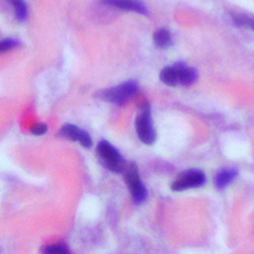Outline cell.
Wrapping results in <instances>:
<instances>
[{"label": "cell", "mask_w": 254, "mask_h": 254, "mask_svg": "<svg viewBox=\"0 0 254 254\" xmlns=\"http://www.w3.org/2000/svg\"><path fill=\"white\" fill-rule=\"evenodd\" d=\"M135 128L139 139L147 145H151L156 140V132L153 127L151 110L149 104H144L141 107L139 114L136 117Z\"/></svg>", "instance_id": "3"}, {"label": "cell", "mask_w": 254, "mask_h": 254, "mask_svg": "<svg viewBox=\"0 0 254 254\" xmlns=\"http://www.w3.org/2000/svg\"><path fill=\"white\" fill-rule=\"evenodd\" d=\"M138 89V85L134 80H127L116 86L101 90L99 92V97L105 101L114 104L125 103Z\"/></svg>", "instance_id": "2"}, {"label": "cell", "mask_w": 254, "mask_h": 254, "mask_svg": "<svg viewBox=\"0 0 254 254\" xmlns=\"http://www.w3.org/2000/svg\"><path fill=\"white\" fill-rule=\"evenodd\" d=\"M59 135L70 141L78 142L84 148H89L92 145V140L89 134L73 124L63 125L59 132Z\"/></svg>", "instance_id": "6"}, {"label": "cell", "mask_w": 254, "mask_h": 254, "mask_svg": "<svg viewBox=\"0 0 254 254\" xmlns=\"http://www.w3.org/2000/svg\"><path fill=\"white\" fill-rule=\"evenodd\" d=\"M47 131H48V126H47V124L42 123V122H38V123L34 124V125L31 127V132H32V134L37 135V136L44 135Z\"/></svg>", "instance_id": "16"}, {"label": "cell", "mask_w": 254, "mask_h": 254, "mask_svg": "<svg viewBox=\"0 0 254 254\" xmlns=\"http://www.w3.org/2000/svg\"><path fill=\"white\" fill-rule=\"evenodd\" d=\"M174 65L178 71L179 84L190 85L195 81L196 71L193 68L189 67L184 64H176Z\"/></svg>", "instance_id": "8"}, {"label": "cell", "mask_w": 254, "mask_h": 254, "mask_svg": "<svg viewBox=\"0 0 254 254\" xmlns=\"http://www.w3.org/2000/svg\"><path fill=\"white\" fill-rule=\"evenodd\" d=\"M153 40L155 45L162 49H166L172 45L171 34L167 29L164 28H161L154 33Z\"/></svg>", "instance_id": "11"}, {"label": "cell", "mask_w": 254, "mask_h": 254, "mask_svg": "<svg viewBox=\"0 0 254 254\" xmlns=\"http://www.w3.org/2000/svg\"><path fill=\"white\" fill-rule=\"evenodd\" d=\"M204 174L199 170H188L181 173L173 182L171 188L175 191H181L188 189L197 188L204 184Z\"/></svg>", "instance_id": "5"}, {"label": "cell", "mask_w": 254, "mask_h": 254, "mask_svg": "<svg viewBox=\"0 0 254 254\" xmlns=\"http://www.w3.org/2000/svg\"><path fill=\"white\" fill-rule=\"evenodd\" d=\"M14 8L16 18L23 22L27 19L28 16V9H27V4L25 0H7Z\"/></svg>", "instance_id": "12"}, {"label": "cell", "mask_w": 254, "mask_h": 254, "mask_svg": "<svg viewBox=\"0 0 254 254\" xmlns=\"http://www.w3.org/2000/svg\"><path fill=\"white\" fill-rule=\"evenodd\" d=\"M231 17L236 25L249 27L252 30H254V19L253 18H250L244 14H231Z\"/></svg>", "instance_id": "14"}, {"label": "cell", "mask_w": 254, "mask_h": 254, "mask_svg": "<svg viewBox=\"0 0 254 254\" xmlns=\"http://www.w3.org/2000/svg\"><path fill=\"white\" fill-rule=\"evenodd\" d=\"M160 79L167 85L175 86L179 84L178 79V71L175 65L166 66L160 72Z\"/></svg>", "instance_id": "10"}, {"label": "cell", "mask_w": 254, "mask_h": 254, "mask_svg": "<svg viewBox=\"0 0 254 254\" xmlns=\"http://www.w3.org/2000/svg\"><path fill=\"white\" fill-rule=\"evenodd\" d=\"M124 174L126 184L132 195V199L136 203H141L147 196V190L140 179L137 166L134 163L127 165Z\"/></svg>", "instance_id": "4"}, {"label": "cell", "mask_w": 254, "mask_h": 254, "mask_svg": "<svg viewBox=\"0 0 254 254\" xmlns=\"http://www.w3.org/2000/svg\"><path fill=\"white\" fill-rule=\"evenodd\" d=\"M42 254H69L68 248L63 243L49 244L42 248Z\"/></svg>", "instance_id": "13"}, {"label": "cell", "mask_w": 254, "mask_h": 254, "mask_svg": "<svg viewBox=\"0 0 254 254\" xmlns=\"http://www.w3.org/2000/svg\"><path fill=\"white\" fill-rule=\"evenodd\" d=\"M19 45L18 41L15 39H4L0 41V53H5L13 50Z\"/></svg>", "instance_id": "15"}, {"label": "cell", "mask_w": 254, "mask_h": 254, "mask_svg": "<svg viewBox=\"0 0 254 254\" xmlns=\"http://www.w3.org/2000/svg\"><path fill=\"white\" fill-rule=\"evenodd\" d=\"M107 6L115 7L124 11H132L142 15H147L148 10L141 0H101Z\"/></svg>", "instance_id": "7"}, {"label": "cell", "mask_w": 254, "mask_h": 254, "mask_svg": "<svg viewBox=\"0 0 254 254\" xmlns=\"http://www.w3.org/2000/svg\"><path fill=\"white\" fill-rule=\"evenodd\" d=\"M96 154L100 163L113 173H122L126 164L121 154L107 141H100L96 147Z\"/></svg>", "instance_id": "1"}, {"label": "cell", "mask_w": 254, "mask_h": 254, "mask_svg": "<svg viewBox=\"0 0 254 254\" xmlns=\"http://www.w3.org/2000/svg\"><path fill=\"white\" fill-rule=\"evenodd\" d=\"M237 176L235 169H224L218 172L214 178V185L217 189L221 190L227 187Z\"/></svg>", "instance_id": "9"}]
</instances>
